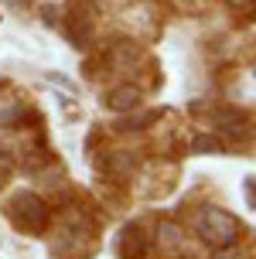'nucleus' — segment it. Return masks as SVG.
<instances>
[{
  "label": "nucleus",
  "instance_id": "nucleus-11",
  "mask_svg": "<svg viewBox=\"0 0 256 259\" xmlns=\"http://www.w3.org/2000/svg\"><path fill=\"white\" fill-rule=\"evenodd\" d=\"M246 205L256 208V188H253V178H246Z\"/></svg>",
  "mask_w": 256,
  "mask_h": 259
},
{
  "label": "nucleus",
  "instance_id": "nucleus-8",
  "mask_svg": "<svg viewBox=\"0 0 256 259\" xmlns=\"http://www.w3.org/2000/svg\"><path fill=\"white\" fill-rule=\"evenodd\" d=\"M133 62H137L133 41H116L113 52H109V65H113V68H133Z\"/></svg>",
  "mask_w": 256,
  "mask_h": 259
},
{
  "label": "nucleus",
  "instance_id": "nucleus-9",
  "mask_svg": "<svg viewBox=\"0 0 256 259\" xmlns=\"http://www.w3.org/2000/svg\"><path fill=\"white\" fill-rule=\"evenodd\" d=\"M192 150H195V154H218V150H222V143H218L215 137H195Z\"/></svg>",
  "mask_w": 256,
  "mask_h": 259
},
{
  "label": "nucleus",
  "instance_id": "nucleus-1",
  "mask_svg": "<svg viewBox=\"0 0 256 259\" xmlns=\"http://www.w3.org/2000/svg\"><path fill=\"white\" fill-rule=\"evenodd\" d=\"M195 232L202 235L208 246L215 249H229L243 239V225L236 215H229L226 208H202L195 215Z\"/></svg>",
  "mask_w": 256,
  "mask_h": 259
},
{
  "label": "nucleus",
  "instance_id": "nucleus-12",
  "mask_svg": "<svg viewBox=\"0 0 256 259\" xmlns=\"http://www.w3.org/2000/svg\"><path fill=\"white\" fill-rule=\"evenodd\" d=\"M226 4H229L232 11H243V7H249V4H253V0H226Z\"/></svg>",
  "mask_w": 256,
  "mask_h": 259
},
{
  "label": "nucleus",
  "instance_id": "nucleus-10",
  "mask_svg": "<svg viewBox=\"0 0 256 259\" xmlns=\"http://www.w3.org/2000/svg\"><path fill=\"white\" fill-rule=\"evenodd\" d=\"M212 259H243V252H239L236 246H229V249H215V256H212Z\"/></svg>",
  "mask_w": 256,
  "mask_h": 259
},
{
  "label": "nucleus",
  "instance_id": "nucleus-4",
  "mask_svg": "<svg viewBox=\"0 0 256 259\" xmlns=\"http://www.w3.org/2000/svg\"><path fill=\"white\" fill-rule=\"evenodd\" d=\"M102 106H106L109 113H130V109L140 106V89H137V85H116V89L106 92Z\"/></svg>",
  "mask_w": 256,
  "mask_h": 259
},
{
  "label": "nucleus",
  "instance_id": "nucleus-6",
  "mask_svg": "<svg viewBox=\"0 0 256 259\" xmlns=\"http://www.w3.org/2000/svg\"><path fill=\"white\" fill-rule=\"evenodd\" d=\"M157 246L164 249V252H171V256L185 249V235H181V229L174 222H161V229H157Z\"/></svg>",
  "mask_w": 256,
  "mask_h": 259
},
{
  "label": "nucleus",
  "instance_id": "nucleus-7",
  "mask_svg": "<svg viewBox=\"0 0 256 259\" xmlns=\"http://www.w3.org/2000/svg\"><path fill=\"white\" fill-rule=\"evenodd\" d=\"M102 167L109 170V174H130V170L137 167V154L133 150H113L102 160Z\"/></svg>",
  "mask_w": 256,
  "mask_h": 259
},
{
  "label": "nucleus",
  "instance_id": "nucleus-2",
  "mask_svg": "<svg viewBox=\"0 0 256 259\" xmlns=\"http://www.w3.org/2000/svg\"><path fill=\"white\" fill-rule=\"evenodd\" d=\"M4 211H7V219L14 222L17 232H31V235H41L48 229V219H51L48 201L38 198L34 191H17L11 201H7Z\"/></svg>",
  "mask_w": 256,
  "mask_h": 259
},
{
  "label": "nucleus",
  "instance_id": "nucleus-5",
  "mask_svg": "<svg viewBox=\"0 0 256 259\" xmlns=\"http://www.w3.org/2000/svg\"><path fill=\"white\" fill-rule=\"evenodd\" d=\"M157 119H161L157 109H151V113H133V109H130V116L120 113V119L113 123V130H120V133H133V130H147L151 123H157Z\"/></svg>",
  "mask_w": 256,
  "mask_h": 259
},
{
  "label": "nucleus",
  "instance_id": "nucleus-3",
  "mask_svg": "<svg viewBox=\"0 0 256 259\" xmlns=\"http://www.w3.org/2000/svg\"><path fill=\"white\" fill-rule=\"evenodd\" d=\"M116 256L120 259H147V235L140 225H127L116 239Z\"/></svg>",
  "mask_w": 256,
  "mask_h": 259
}]
</instances>
